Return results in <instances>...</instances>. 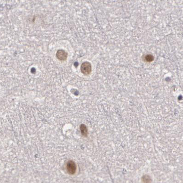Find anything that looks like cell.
<instances>
[{
    "instance_id": "6da1fadb",
    "label": "cell",
    "mask_w": 183,
    "mask_h": 183,
    "mask_svg": "<svg viewBox=\"0 0 183 183\" xmlns=\"http://www.w3.org/2000/svg\"><path fill=\"white\" fill-rule=\"evenodd\" d=\"M80 70L82 73L86 75H89L92 72V65L88 62H85L82 63L80 68Z\"/></svg>"
},
{
    "instance_id": "7a4b0ae2",
    "label": "cell",
    "mask_w": 183,
    "mask_h": 183,
    "mask_svg": "<svg viewBox=\"0 0 183 183\" xmlns=\"http://www.w3.org/2000/svg\"><path fill=\"white\" fill-rule=\"evenodd\" d=\"M67 170L69 174H73L76 171L77 167L75 162L73 161H69L67 163Z\"/></svg>"
},
{
    "instance_id": "3957f363",
    "label": "cell",
    "mask_w": 183,
    "mask_h": 183,
    "mask_svg": "<svg viewBox=\"0 0 183 183\" xmlns=\"http://www.w3.org/2000/svg\"><path fill=\"white\" fill-rule=\"evenodd\" d=\"M68 54L63 50H59L57 51L56 57L58 60L63 61L67 60Z\"/></svg>"
},
{
    "instance_id": "277c9868",
    "label": "cell",
    "mask_w": 183,
    "mask_h": 183,
    "mask_svg": "<svg viewBox=\"0 0 183 183\" xmlns=\"http://www.w3.org/2000/svg\"><path fill=\"white\" fill-rule=\"evenodd\" d=\"M80 131H81V132L82 135L84 136H86L87 134V130L86 127L85 126V125H84V124L81 125L80 127Z\"/></svg>"
},
{
    "instance_id": "5b68a950",
    "label": "cell",
    "mask_w": 183,
    "mask_h": 183,
    "mask_svg": "<svg viewBox=\"0 0 183 183\" xmlns=\"http://www.w3.org/2000/svg\"><path fill=\"white\" fill-rule=\"evenodd\" d=\"M145 59L147 61H152L153 59V57L151 55H148L146 56Z\"/></svg>"
}]
</instances>
